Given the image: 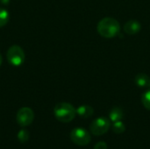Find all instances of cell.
Masks as SVG:
<instances>
[{
  "instance_id": "6da1fadb",
  "label": "cell",
  "mask_w": 150,
  "mask_h": 149,
  "mask_svg": "<svg viewBox=\"0 0 150 149\" xmlns=\"http://www.w3.org/2000/svg\"><path fill=\"white\" fill-rule=\"evenodd\" d=\"M97 30L102 37L112 39L120 33V25L118 20L113 18H105L98 22Z\"/></svg>"
},
{
  "instance_id": "7a4b0ae2",
  "label": "cell",
  "mask_w": 150,
  "mask_h": 149,
  "mask_svg": "<svg viewBox=\"0 0 150 149\" xmlns=\"http://www.w3.org/2000/svg\"><path fill=\"white\" fill-rule=\"evenodd\" d=\"M54 115L58 121L62 123H69L75 119L76 109L69 103L62 102L54 106Z\"/></svg>"
},
{
  "instance_id": "3957f363",
  "label": "cell",
  "mask_w": 150,
  "mask_h": 149,
  "mask_svg": "<svg viewBox=\"0 0 150 149\" xmlns=\"http://www.w3.org/2000/svg\"><path fill=\"white\" fill-rule=\"evenodd\" d=\"M6 57H7L8 62L14 67L21 66L25 62V54L23 48L17 45L11 46L8 49Z\"/></svg>"
},
{
  "instance_id": "277c9868",
  "label": "cell",
  "mask_w": 150,
  "mask_h": 149,
  "mask_svg": "<svg viewBox=\"0 0 150 149\" xmlns=\"http://www.w3.org/2000/svg\"><path fill=\"white\" fill-rule=\"evenodd\" d=\"M110 127H111L110 119L105 117H99L91 122L90 126V130L93 135L101 136L106 133L110 129Z\"/></svg>"
},
{
  "instance_id": "5b68a950",
  "label": "cell",
  "mask_w": 150,
  "mask_h": 149,
  "mask_svg": "<svg viewBox=\"0 0 150 149\" xmlns=\"http://www.w3.org/2000/svg\"><path fill=\"white\" fill-rule=\"evenodd\" d=\"M70 140L73 143L78 146H86L88 145L91 141V137L90 133L82 127H76L74 128L70 132Z\"/></svg>"
},
{
  "instance_id": "8992f818",
  "label": "cell",
  "mask_w": 150,
  "mask_h": 149,
  "mask_svg": "<svg viewBox=\"0 0 150 149\" xmlns=\"http://www.w3.org/2000/svg\"><path fill=\"white\" fill-rule=\"evenodd\" d=\"M16 119L19 126L26 127L33 123L34 119V112L29 107H22L18 111Z\"/></svg>"
},
{
  "instance_id": "52a82bcc",
  "label": "cell",
  "mask_w": 150,
  "mask_h": 149,
  "mask_svg": "<svg viewBox=\"0 0 150 149\" xmlns=\"http://www.w3.org/2000/svg\"><path fill=\"white\" fill-rule=\"evenodd\" d=\"M142 25L137 20H129L124 25V31L127 34L134 35L141 31Z\"/></svg>"
},
{
  "instance_id": "ba28073f",
  "label": "cell",
  "mask_w": 150,
  "mask_h": 149,
  "mask_svg": "<svg viewBox=\"0 0 150 149\" xmlns=\"http://www.w3.org/2000/svg\"><path fill=\"white\" fill-rule=\"evenodd\" d=\"M135 84L140 88L150 89V77L143 73H140L135 76Z\"/></svg>"
},
{
  "instance_id": "9c48e42d",
  "label": "cell",
  "mask_w": 150,
  "mask_h": 149,
  "mask_svg": "<svg viewBox=\"0 0 150 149\" xmlns=\"http://www.w3.org/2000/svg\"><path fill=\"white\" fill-rule=\"evenodd\" d=\"M93 113H94V109L91 105H83L76 109V114L83 119L91 118L93 115Z\"/></svg>"
},
{
  "instance_id": "30bf717a",
  "label": "cell",
  "mask_w": 150,
  "mask_h": 149,
  "mask_svg": "<svg viewBox=\"0 0 150 149\" xmlns=\"http://www.w3.org/2000/svg\"><path fill=\"white\" fill-rule=\"evenodd\" d=\"M124 117L123 110L120 107H113L109 112V119L112 122L120 121Z\"/></svg>"
},
{
  "instance_id": "8fae6325",
  "label": "cell",
  "mask_w": 150,
  "mask_h": 149,
  "mask_svg": "<svg viewBox=\"0 0 150 149\" xmlns=\"http://www.w3.org/2000/svg\"><path fill=\"white\" fill-rule=\"evenodd\" d=\"M9 19H10L9 11L4 8L0 7V27H4V25H6V24L9 22Z\"/></svg>"
},
{
  "instance_id": "7c38bea8",
  "label": "cell",
  "mask_w": 150,
  "mask_h": 149,
  "mask_svg": "<svg viewBox=\"0 0 150 149\" xmlns=\"http://www.w3.org/2000/svg\"><path fill=\"white\" fill-rule=\"evenodd\" d=\"M112 131L117 133V134H121L126 131V126L125 124L120 120V121H117V122H113L112 126Z\"/></svg>"
},
{
  "instance_id": "4fadbf2b",
  "label": "cell",
  "mask_w": 150,
  "mask_h": 149,
  "mask_svg": "<svg viewBox=\"0 0 150 149\" xmlns=\"http://www.w3.org/2000/svg\"><path fill=\"white\" fill-rule=\"evenodd\" d=\"M29 136H30L29 133L25 129H21L20 131H18V133L17 134V138H18V141L21 143H25L26 141H28Z\"/></svg>"
},
{
  "instance_id": "5bb4252c",
  "label": "cell",
  "mask_w": 150,
  "mask_h": 149,
  "mask_svg": "<svg viewBox=\"0 0 150 149\" xmlns=\"http://www.w3.org/2000/svg\"><path fill=\"white\" fill-rule=\"evenodd\" d=\"M142 103L147 110L150 111V89L142 95Z\"/></svg>"
},
{
  "instance_id": "9a60e30c",
  "label": "cell",
  "mask_w": 150,
  "mask_h": 149,
  "mask_svg": "<svg viewBox=\"0 0 150 149\" xmlns=\"http://www.w3.org/2000/svg\"><path fill=\"white\" fill-rule=\"evenodd\" d=\"M94 149H108V146H107L106 142L99 141L94 146Z\"/></svg>"
},
{
  "instance_id": "2e32d148",
  "label": "cell",
  "mask_w": 150,
  "mask_h": 149,
  "mask_svg": "<svg viewBox=\"0 0 150 149\" xmlns=\"http://www.w3.org/2000/svg\"><path fill=\"white\" fill-rule=\"evenodd\" d=\"M9 3H10V0H0V4H2L4 5H7V4H9Z\"/></svg>"
},
{
  "instance_id": "e0dca14e",
  "label": "cell",
  "mask_w": 150,
  "mask_h": 149,
  "mask_svg": "<svg viewBox=\"0 0 150 149\" xmlns=\"http://www.w3.org/2000/svg\"><path fill=\"white\" fill-rule=\"evenodd\" d=\"M2 61H3V58H2V55H1V54H0V66H1V64H2Z\"/></svg>"
}]
</instances>
